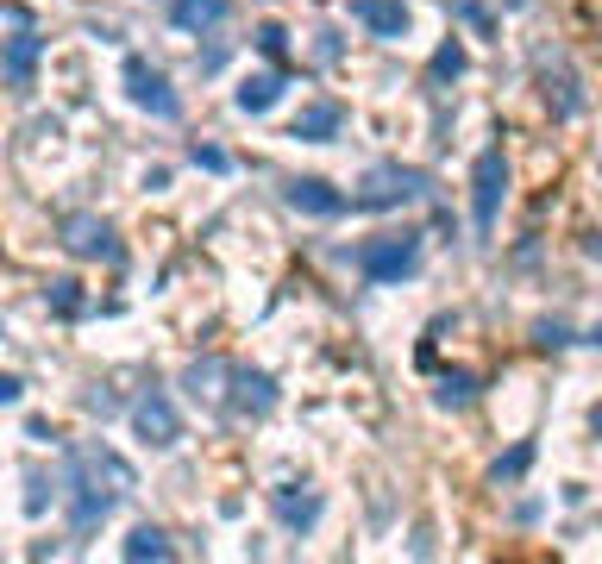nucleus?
Segmentation results:
<instances>
[{
  "mask_svg": "<svg viewBox=\"0 0 602 564\" xmlns=\"http://www.w3.org/2000/svg\"><path fill=\"white\" fill-rule=\"evenodd\" d=\"M63 245L76 257H107V264H120V239H113V226L95 220V214H69L63 220Z\"/></svg>",
  "mask_w": 602,
  "mask_h": 564,
  "instance_id": "obj_6",
  "label": "nucleus"
},
{
  "mask_svg": "<svg viewBox=\"0 0 602 564\" xmlns=\"http://www.w3.org/2000/svg\"><path fill=\"white\" fill-rule=\"evenodd\" d=\"M51 308L57 314H82V282H51Z\"/></svg>",
  "mask_w": 602,
  "mask_h": 564,
  "instance_id": "obj_20",
  "label": "nucleus"
},
{
  "mask_svg": "<svg viewBox=\"0 0 602 564\" xmlns=\"http://www.w3.org/2000/svg\"><path fill=\"white\" fill-rule=\"evenodd\" d=\"M421 264V232H383V239H364L358 245V270L370 282H402Z\"/></svg>",
  "mask_w": 602,
  "mask_h": 564,
  "instance_id": "obj_2",
  "label": "nucleus"
},
{
  "mask_svg": "<svg viewBox=\"0 0 602 564\" xmlns=\"http://www.w3.org/2000/svg\"><path fill=\"white\" fill-rule=\"evenodd\" d=\"M233 101H239L245 113H270L276 101H283V69H258V76H245Z\"/></svg>",
  "mask_w": 602,
  "mask_h": 564,
  "instance_id": "obj_13",
  "label": "nucleus"
},
{
  "mask_svg": "<svg viewBox=\"0 0 602 564\" xmlns=\"http://www.w3.org/2000/svg\"><path fill=\"white\" fill-rule=\"evenodd\" d=\"M502 195H508V157H502V145H490V151L477 157V170H471V220H477L483 239L496 232Z\"/></svg>",
  "mask_w": 602,
  "mask_h": 564,
  "instance_id": "obj_3",
  "label": "nucleus"
},
{
  "mask_svg": "<svg viewBox=\"0 0 602 564\" xmlns=\"http://www.w3.org/2000/svg\"><path fill=\"white\" fill-rule=\"evenodd\" d=\"M590 427H596V433H602V408H596V414H590Z\"/></svg>",
  "mask_w": 602,
  "mask_h": 564,
  "instance_id": "obj_26",
  "label": "nucleus"
},
{
  "mask_svg": "<svg viewBox=\"0 0 602 564\" xmlns=\"http://www.w3.org/2000/svg\"><path fill=\"white\" fill-rule=\"evenodd\" d=\"M233 408L239 414H270L276 408V383H270V376L264 370H233Z\"/></svg>",
  "mask_w": 602,
  "mask_h": 564,
  "instance_id": "obj_12",
  "label": "nucleus"
},
{
  "mask_svg": "<svg viewBox=\"0 0 602 564\" xmlns=\"http://www.w3.org/2000/svg\"><path fill=\"white\" fill-rule=\"evenodd\" d=\"M32 63H38V38L19 32V38L7 44V82H13V88H32Z\"/></svg>",
  "mask_w": 602,
  "mask_h": 564,
  "instance_id": "obj_14",
  "label": "nucleus"
},
{
  "mask_svg": "<svg viewBox=\"0 0 602 564\" xmlns=\"http://www.w3.org/2000/svg\"><path fill=\"white\" fill-rule=\"evenodd\" d=\"M283 44H289L283 26H258V51H264V57H283Z\"/></svg>",
  "mask_w": 602,
  "mask_h": 564,
  "instance_id": "obj_21",
  "label": "nucleus"
},
{
  "mask_svg": "<svg viewBox=\"0 0 602 564\" xmlns=\"http://www.w3.org/2000/svg\"><path fill=\"white\" fill-rule=\"evenodd\" d=\"M283 201L301 207V214H314V220L345 214V195H339L333 182H320V176H295V182H283Z\"/></svg>",
  "mask_w": 602,
  "mask_h": 564,
  "instance_id": "obj_8",
  "label": "nucleus"
},
{
  "mask_svg": "<svg viewBox=\"0 0 602 564\" xmlns=\"http://www.w3.org/2000/svg\"><path fill=\"white\" fill-rule=\"evenodd\" d=\"M170 19H176L182 32H214V26L233 19V0H176Z\"/></svg>",
  "mask_w": 602,
  "mask_h": 564,
  "instance_id": "obj_11",
  "label": "nucleus"
},
{
  "mask_svg": "<svg viewBox=\"0 0 602 564\" xmlns=\"http://www.w3.org/2000/svg\"><path fill=\"white\" fill-rule=\"evenodd\" d=\"M352 19L377 38H408V7L402 0H352Z\"/></svg>",
  "mask_w": 602,
  "mask_h": 564,
  "instance_id": "obj_10",
  "label": "nucleus"
},
{
  "mask_svg": "<svg viewBox=\"0 0 602 564\" xmlns=\"http://www.w3.org/2000/svg\"><path fill=\"white\" fill-rule=\"evenodd\" d=\"M471 395H477V376H471V370H452V376H439V402H446V408H465Z\"/></svg>",
  "mask_w": 602,
  "mask_h": 564,
  "instance_id": "obj_17",
  "label": "nucleus"
},
{
  "mask_svg": "<svg viewBox=\"0 0 602 564\" xmlns=\"http://www.w3.org/2000/svg\"><path fill=\"white\" fill-rule=\"evenodd\" d=\"M132 427H138V439H151V445H176L182 439V420H176V408H170L164 389H151L145 402L132 408Z\"/></svg>",
  "mask_w": 602,
  "mask_h": 564,
  "instance_id": "obj_7",
  "label": "nucleus"
},
{
  "mask_svg": "<svg viewBox=\"0 0 602 564\" xmlns=\"http://www.w3.org/2000/svg\"><path fill=\"white\" fill-rule=\"evenodd\" d=\"M126 558H170L164 527H132V533H126Z\"/></svg>",
  "mask_w": 602,
  "mask_h": 564,
  "instance_id": "obj_16",
  "label": "nucleus"
},
{
  "mask_svg": "<svg viewBox=\"0 0 602 564\" xmlns=\"http://www.w3.org/2000/svg\"><path fill=\"white\" fill-rule=\"evenodd\" d=\"M19 395H26V383H19V376H0V402H19Z\"/></svg>",
  "mask_w": 602,
  "mask_h": 564,
  "instance_id": "obj_24",
  "label": "nucleus"
},
{
  "mask_svg": "<svg viewBox=\"0 0 602 564\" xmlns=\"http://www.w3.org/2000/svg\"><path fill=\"white\" fill-rule=\"evenodd\" d=\"M590 251H596V257H602V239H590Z\"/></svg>",
  "mask_w": 602,
  "mask_h": 564,
  "instance_id": "obj_27",
  "label": "nucleus"
},
{
  "mask_svg": "<svg viewBox=\"0 0 602 564\" xmlns=\"http://www.w3.org/2000/svg\"><path fill=\"white\" fill-rule=\"evenodd\" d=\"M421 195H427V176H421V170H402V163H377V170L364 176V188L352 195V207L377 214V207H402V201H421Z\"/></svg>",
  "mask_w": 602,
  "mask_h": 564,
  "instance_id": "obj_4",
  "label": "nucleus"
},
{
  "mask_svg": "<svg viewBox=\"0 0 602 564\" xmlns=\"http://www.w3.org/2000/svg\"><path fill=\"white\" fill-rule=\"evenodd\" d=\"M126 94H132L145 113H157V120H176V113H182L170 76H164V69H151L145 57H126Z\"/></svg>",
  "mask_w": 602,
  "mask_h": 564,
  "instance_id": "obj_5",
  "label": "nucleus"
},
{
  "mask_svg": "<svg viewBox=\"0 0 602 564\" xmlns=\"http://www.w3.org/2000/svg\"><path fill=\"white\" fill-rule=\"evenodd\" d=\"M195 163H201V170H214V176H220V170H226V151H220V145H195Z\"/></svg>",
  "mask_w": 602,
  "mask_h": 564,
  "instance_id": "obj_23",
  "label": "nucleus"
},
{
  "mask_svg": "<svg viewBox=\"0 0 602 564\" xmlns=\"http://www.w3.org/2000/svg\"><path fill=\"white\" fill-rule=\"evenodd\" d=\"M339 126H345V107L339 101H314V107L295 113L289 138H301V145H327V138H339Z\"/></svg>",
  "mask_w": 602,
  "mask_h": 564,
  "instance_id": "obj_9",
  "label": "nucleus"
},
{
  "mask_svg": "<svg viewBox=\"0 0 602 564\" xmlns=\"http://www.w3.org/2000/svg\"><path fill=\"white\" fill-rule=\"evenodd\" d=\"M527 464H534V439H521V445H515L508 458H496V470H490V477H496V483H515Z\"/></svg>",
  "mask_w": 602,
  "mask_h": 564,
  "instance_id": "obj_19",
  "label": "nucleus"
},
{
  "mask_svg": "<svg viewBox=\"0 0 602 564\" xmlns=\"http://www.w3.org/2000/svg\"><path fill=\"white\" fill-rule=\"evenodd\" d=\"M113 496H120V489H101V477H95V452H76V458H69V533L88 539V533L107 521Z\"/></svg>",
  "mask_w": 602,
  "mask_h": 564,
  "instance_id": "obj_1",
  "label": "nucleus"
},
{
  "mask_svg": "<svg viewBox=\"0 0 602 564\" xmlns=\"http://www.w3.org/2000/svg\"><path fill=\"white\" fill-rule=\"evenodd\" d=\"M534 339H540L546 351H552V345H571V333H565L559 320H540V326H534Z\"/></svg>",
  "mask_w": 602,
  "mask_h": 564,
  "instance_id": "obj_22",
  "label": "nucleus"
},
{
  "mask_svg": "<svg viewBox=\"0 0 602 564\" xmlns=\"http://www.w3.org/2000/svg\"><path fill=\"white\" fill-rule=\"evenodd\" d=\"M276 514H283V527H314V514H320V496L308 489V496H295V489H276Z\"/></svg>",
  "mask_w": 602,
  "mask_h": 564,
  "instance_id": "obj_15",
  "label": "nucleus"
},
{
  "mask_svg": "<svg viewBox=\"0 0 602 564\" xmlns=\"http://www.w3.org/2000/svg\"><path fill=\"white\" fill-rule=\"evenodd\" d=\"M452 76H465V44H458V38H446L433 51V82H452Z\"/></svg>",
  "mask_w": 602,
  "mask_h": 564,
  "instance_id": "obj_18",
  "label": "nucleus"
},
{
  "mask_svg": "<svg viewBox=\"0 0 602 564\" xmlns=\"http://www.w3.org/2000/svg\"><path fill=\"white\" fill-rule=\"evenodd\" d=\"M584 339H590V345H602V326H590V333H584Z\"/></svg>",
  "mask_w": 602,
  "mask_h": 564,
  "instance_id": "obj_25",
  "label": "nucleus"
}]
</instances>
